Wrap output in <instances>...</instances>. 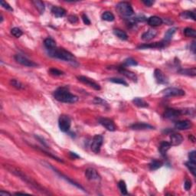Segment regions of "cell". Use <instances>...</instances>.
Instances as JSON below:
<instances>
[{"mask_svg":"<svg viewBox=\"0 0 196 196\" xmlns=\"http://www.w3.org/2000/svg\"><path fill=\"white\" fill-rule=\"evenodd\" d=\"M181 114V110H178V109H172V108H169L165 110V113H164V117L168 119H175L180 116Z\"/></svg>","mask_w":196,"mask_h":196,"instance_id":"4fadbf2b","label":"cell"},{"mask_svg":"<svg viewBox=\"0 0 196 196\" xmlns=\"http://www.w3.org/2000/svg\"><path fill=\"white\" fill-rule=\"evenodd\" d=\"M185 165L187 168L189 169V171L191 172V173L194 176H195V172H196V162H193L191 161H188V162H185Z\"/></svg>","mask_w":196,"mask_h":196,"instance_id":"d6a6232c","label":"cell"},{"mask_svg":"<svg viewBox=\"0 0 196 196\" xmlns=\"http://www.w3.org/2000/svg\"><path fill=\"white\" fill-rule=\"evenodd\" d=\"M168 43L165 42V41H162L160 42H155L152 44H142V45L139 46L137 47L138 49H147V48H163V47H166V45Z\"/></svg>","mask_w":196,"mask_h":196,"instance_id":"9a60e30c","label":"cell"},{"mask_svg":"<svg viewBox=\"0 0 196 196\" xmlns=\"http://www.w3.org/2000/svg\"><path fill=\"white\" fill-rule=\"evenodd\" d=\"M116 9L120 15L126 17H130L134 14L133 8L130 3L127 2H120L116 5Z\"/></svg>","mask_w":196,"mask_h":196,"instance_id":"277c9868","label":"cell"},{"mask_svg":"<svg viewBox=\"0 0 196 196\" xmlns=\"http://www.w3.org/2000/svg\"><path fill=\"white\" fill-rule=\"evenodd\" d=\"M102 19L106 21H113L114 20V15L110 11H104L102 14Z\"/></svg>","mask_w":196,"mask_h":196,"instance_id":"1f68e13d","label":"cell"},{"mask_svg":"<svg viewBox=\"0 0 196 196\" xmlns=\"http://www.w3.org/2000/svg\"><path fill=\"white\" fill-rule=\"evenodd\" d=\"M82 20H83V23H84L85 24H87V25L90 24V19H89L88 17H87V15H85V14H83V15H82Z\"/></svg>","mask_w":196,"mask_h":196,"instance_id":"f6af8a7d","label":"cell"},{"mask_svg":"<svg viewBox=\"0 0 196 196\" xmlns=\"http://www.w3.org/2000/svg\"><path fill=\"white\" fill-rule=\"evenodd\" d=\"M70 155L72 157V158H80V156H79L78 155H77V154H76L75 152H70Z\"/></svg>","mask_w":196,"mask_h":196,"instance_id":"c3c4849f","label":"cell"},{"mask_svg":"<svg viewBox=\"0 0 196 196\" xmlns=\"http://www.w3.org/2000/svg\"><path fill=\"white\" fill-rule=\"evenodd\" d=\"M99 123L106 128L109 131H115L116 130V126H115L114 122L112 119H108V118H100L99 119Z\"/></svg>","mask_w":196,"mask_h":196,"instance_id":"30bf717a","label":"cell"},{"mask_svg":"<svg viewBox=\"0 0 196 196\" xmlns=\"http://www.w3.org/2000/svg\"><path fill=\"white\" fill-rule=\"evenodd\" d=\"M44 44L47 50H52L56 47V42L54 39L51 38H47L44 39Z\"/></svg>","mask_w":196,"mask_h":196,"instance_id":"cb8c5ba5","label":"cell"},{"mask_svg":"<svg viewBox=\"0 0 196 196\" xmlns=\"http://www.w3.org/2000/svg\"><path fill=\"white\" fill-rule=\"evenodd\" d=\"M11 33L12 35L15 36V38H19V37H21V36L23 34L22 31H21L19 28H17V27L11 28Z\"/></svg>","mask_w":196,"mask_h":196,"instance_id":"d590c367","label":"cell"},{"mask_svg":"<svg viewBox=\"0 0 196 196\" xmlns=\"http://www.w3.org/2000/svg\"><path fill=\"white\" fill-rule=\"evenodd\" d=\"M190 48H191L192 52L194 54V53H195V42H194V41H193V42L191 43V47H190Z\"/></svg>","mask_w":196,"mask_h":196,"instance_id":"7dc6e473","label":"cell"},{"mask_svg":"<svg viewBox=\"0 0 196 196\" xmlns=\"http://www.w3.org/2000/svg\"><path fill=\"white\" fill-rule=\"evenodd\" d=\"M54 97L57 101L66 103H74L78 101V96L74 94H72L68 89L66 87H58L57 90H54Z\"/></svg>","mask_w":196,"mask_h":196,"instance_id":"6da1fadb","label":"cell"},{"mask_svg":"<svg viewBox=\"0 0 196 196\" xmlns=\"http://www.w3.org/2000/svg\"><path fill=\"white\" fill-rule=\"evenodd\" d=\"M192 127V122L188 119L185 120H180L175 122V128L179 130H186Z\"/></svg>","mask_w":196,"mask_h":196,"instance_id":"5bb4252c","label":"cell"},{"mask_svg":"<svg viewBox=\"0 0 196 196\" xmlns=\"http://www.w3.org/2000/svg\"><path fill=\"white\" fill-rule=\"evenodd\" d=\"M157 34V31L153 28L149 29L147 31L144 32L142 34V39L145 41H150L151 39H152L153 38H155Z\"/></svg>","mask_w":196,"mask_h":196,"instance_id":"d6986e66","label":"cell"},{"mask_svg":"<svg viewBox=\"0 0 196 196\" xmlns=\"http://www.w3.org/2000/svg\"><path fill=\"white\" fill-rule=\"evenodd\" d=\"M171 146L172 145L170 142L164 141V142H162L160 143V145L158 147V151H159V152H160L162 156H165L168 149L171 148Z\"/></svg>","mask_w":196,"mask_h":196,"instance_id":"7402d4cb","label":"cell"},{"mask_svg":"<svg viewBox=\"0 0 196 196\" xmlns=\"http://www.w3.org/2000/svg\"><path fill=\"white\" fill-rule=\"evenodd\" d=\"M191 181H190V180H185V184H184V188H185V189L186 190V191H188V190L191 189Z\"/></svg>","mask_w":196,"mask_h":196,"instance_id":"7bdbcfd3","label":"cell"},{"mask_svg":"<svg viewBox=\"0 0 196 196\" xmlns=\"http://www.w3.org/2000/svg\"><path fill=\"white\" fill-rule=\"evenodd\" d=\"M103 142V138L101 135H95L92 139L91 145H90V149L94 153L100 152V148Z\"/></svg>","mask_w":196,"mask_h":196,"instance_id":"8992f818","label":"cell"},{"mask_svg":"<svg viewBox=\"0 0 196 196\" xmlns=\"http://www.w3.org/2000/svg\"><path fill=\"white\" fill-rule=\"evenodd\" d=\"M5 168H7V169H8V171L11 172V173L14 174L15 175L18 176V178H20L21 180H23L24 181H25L27 184H28V185H29L30 186L32 187V188H35V189H37L38 191H39L40 192H41V193H44V194H48V193L47 192V191H46V190H44V188H42V187H41V185L38 184V183H37L35 181H34L33 179H31L30 177L27 176V175H25L24 172H22L21 171H20L19 169H18V168H14V167H12L11 165H5Z\"/></svg>","mask_w":196,"mask_h":196,"instance_id":"7a4b0ae2","label":"cell"},{"mask_svg":"<svg viewBox=\"0 0 196 196\" xmlns=\"http://www.w3.org/2000/svg\"><path fill=\"white\" fill-rule=\"evenodd\" d=\"M68 21H70L71 24H75V23H77V21H78V18H77V16H76L75 15H70L68 16Z\"/></svg>","mask_w":196,"mask_h":196,"instance_id":"60d3db41","label":"cell"},{"mask_svg":"<svg viewBox=\"0 0 196 196\" xmlns=\"http://www.w3.org/2000/svg\"><path fill=\"white\" fill-rule=\"evenodd\" d=\"M71 125V120L67 115L61 114L59 116L58 119V126L60 131L66 132L70 129Z\"/></svg>","mask_w":196,"mask_h":196,"instance_id":"5b68a950","label":"cell"},{"mask_svg":"<svg viewBox=\"0 0 196 196\" xmlns=\"http://www.w3.org/2000/svg\"><path fill=\"white\" fill-rule=\"evenodd\" d=\"M184 34L188 38H195L196 32L194 29L191 28H186L184 29Z\"/></svg>","mask_w":196,"mask_h":196,"instance_id":"e575fe53","label":"cell"},{"mask_svg":"<svg viewBox=\"0 0 196 196\" xmlns=\"http://www.w3.org/2000/svg\"><path fill=\"white\" fill-rule=\"evenodd\" d=\"M85 176L90 181H100V176L97 171L93 168H89L85 171Z\"/></svg>","mask_w":196,"mask_h":196,"instance_id":"8fae6325","label":"cell"},{"mask_svg":"<svg viewBox=\"0 0 196 196\" xmlns=\"http://www.w3.org/2000/svg\"><path fill=\"white\" fill-rule=\"evenodd\" d=\"M162 93L166 96H181L185 94L184 90L175 87H168L164 90Z\"/></svg>","mask_w":196,"mask_h":196,"instance_id":"ba28073f","label":"cell"},{"mask_svg":"<svg viewBox=\"0 0 196 196\" xmlns=\"http://www.w3.org/2000/svg\"><path fill=\"white\" fill-rule=\"evenodd\" d=\"M51 12L57 18H61L66 15V10L61 7L54 6L51 8Z\"/></svg>","mask_w":196,"mask_h":196,"instance_id":"44dd1931","label":"cell"},{"mask_svg":"<svg viewBox=\"0 0 196 196\" xmlns=\"http://www.w3.org/2000/svg\"><path fill=\"white\" fill-rule=\"evenodd\" d=\"M130 128L135 130H145V129H152L154 127L151 125L145 123V122H136L134 124L131 125Z\"/></svg>","mask_w":196,"mask_h":196,"instance_id":"2e32d148","label":"cell"},{"mask_svg":"<svg viewBox=\"0 0 196 196\" xmlns=\"http://www.w3.org/2000/svg\"><path fill=\"white\" fill-rule=\"evenodd\" d=\"M10 84H11L12 87H15V88L18 89V90H22V89L24 88V85H23L21 82L18 81V80H16V79H11V80H10Z\"/></svg>","mask_w":196,"mask_h":196,"instance_id":"836d02e7","label":"cell"},{"mask_svg":"<svg viewBox=\"0 0 196 196\" xmlns=\"http://www.w3.org/2000/svg\"><path fill=\"white\" fill-rule=\"evenodd\" d=\"M189 139H191V141H192L193 142H194V138L193 137V136H191V135H190V136H189Z\"/></svg>","mask_w":196,"mask_h":196,"instance_id":"f907efd6","label":"cell"},{"mask_svg":"<svg viewBox=\"0 0 196 196\" xmlns=\"http://www.w3.org/2000/svg\"><path fill=\"white\" fill-rule=\"evenodd\" d=\"M180 16L182 18H185V19H191L195 20V13L194 11H182L181 14H180Z\"/></svg>","mask_w":196,"mask_h":196,"instance_id":"4316f807","label":"cell"},{"mask_svg":"<svg viewBox=\"0 0 196 196\" xmlns=\"http://www.w3.org/2000/svg\"><path fill=\"white\" fill-rule=\"evenodd\" d=\"M0 195H11V194H10L9 192H8V191H0Z\"/></svg>","mask_w":196,"mask_h":196,"instance_id":"681fc988","label":"cell"},{"mask_svg":"<svg viewBox=\"0 0 196 196\" xmlns=\"http://www.w3.org/2000/svg\"><path fill=\"white\" fill-rule=\"evenodd\" d=\"M137 62L132 57H128L124 60V65L126 66H136Z\"/></svg>","mask_w":196,"mask_h":196,"instance_id":"f35d334b","label":"cell"},{"mask_svg":"<svg viewBox=\"0 0 196 196\" xmlns=\"http://www.w3.org/2000/svg\"><path fill=\"white\" fill-rule=\"evenodd\" d=\"M177 28H170V29H168V31L165 32V36H164V39L163 41H165V42L168 43L170 41H171V39L172 38V36H173V34H175V31H176Z\"/></svg>","mask_w":196,"mask_h":196,"instance_id":"d4e9b609","label":"cell"},{"mask_svg":"<svg viewBox=\"0 0 196 196\" xmlns=\"http://www.w3.org/2000/svg\"><path fill=\"white\" fill-rule=\"evenodd\" d=\"M154 77H155V80H156L157 83H160V84H165L168 83V80L166 76L165 75V74L159 69H155L154 71Z\"/></svg>","mask_w":196,"mask_h":196,"instance_id":"7c38bea8","label":"cell"},{"mask_svg":"<svg viewBox=\"0 0 196 196\" xmlns=\"http://www.w3.org/2000/svg\"><path fill=\"white\" fill-rule=\"evenodd\" d=\"M48 72L50 74H51V75H54V76H61L64 74V72L61 71V70H58V69L57 68H54V67H52V68L49 69Z\"/></svg>","mask_w":196,"mask_h":196,"instance_id":"74e56055","label":"cell"},{"mask_svg":"<svg viewBox=\"0 0 196 196\" xmlns=\"http://www.w3.org/2000/svg\"><path fill=\"white\" fill-rule=\"evenodd\" d=\"M109 80L110 82H113V83H118V84L123 85V86H126V87H127L128 86V83H126L124 80H122V79L121 78H116V77H115V78H109Z\"/></svg>","mask_w":196,"mask_h":196,"instance_id":"8d00e7d4","label":"cell"},{"mask_svg":"<svg viewBox=\"0 0 196 196\" xmlns=\"http://www.w3.org/2000/svg\"><path fill=\"white\" fill-rule=\"evenodd\" d=\"M1 5H2L4 8H5L6 10H8V11H13V8H11V7L6 2H5V1H1Z\"/></svg>","mask_w":196,"mask_h":196,"instance_id":"b9f144b4","label":"cell"},{"mask_svg":"<svg viewBox=\"0 0 196 196\" xmlns=\"http://www.w3.org/2000/svg\"><path fill=\"white\" fill-rule=\"evenodd\" d=\"M147 22H148V24H149L150 26L157 27L160 26L161 24H162V22H163V21H162V18H159V17L154 15V16L149 17V18H148V20H147Z\"/></svg>","mask_w":196,"mask_h":196,"instance_id":"ffe728a7","label":"cell"},{"mask_svg":"<svg viewBox=\"0 0 196 196\" xmlns=\"http://www.w3.org/2000/svg\"><path fill=\"white\" fill-rule=\"evenodd\" d=\"M113 34L121 40H126L128 38V36L127 34H126V33L125 32V31H122V30L118 29V28L113 30Z\"/></svg>","mask_w":196,"mask_h":196,"instance_id":"f546056e","label":"cell"},{"mask_svg":"<svg viewBox=\"0 0 196 196\" xmlns=\"http://www.w3.org/2000/svg\"><path fill=\"white\" fill-rule=\"evenodd\" d=\"M142 2L145 6H148V7L152 6V5L154 4V1H151V0H143V1H142Z\"/></svg>","mask_w":196,"mask_h":196,"instance_id":"bcb514c9","label":"cell"},{"mask_svg":"<svg viewBox=\"0 0 196 196\" xmlns=\"http://www.w3.org/2000/svg\"><path fill=\"white\" fill-rule=\"evenodd\" d=\"M49 56L60 60L69 61V62H76V58L73 54L64 48H54L52 50H48Z\"/></svg>","mask_w":196,"mask_h":196,"instance_id":"3957f363","label":"cell"},{"mask_svg":"<svg viewBox=\"0 0 196 196\" xmlns=\"http://www.w3.org/2000/svg\"><path fill=\"white\" fill-rule=\"evenodd\" d=\"M132 103L136 105V106H138V107L143 108V107H147V106H149V104H148L145 100H142V98H139V97L134 98L133 100H132Z\"/></svg>","mask_w":196,"mask_h":196,"instance_id":"484cf974","label":"cell"},{"mask_svg":"<svg viewBox=\"0 0 196 196\" xmlns=\"http://www.w3.org/2000/svg\"><path fill=\"white\" fill-rule=\"evenodd\" d=\"M162 165H163V162H162V161L155 159V160H152V162H150L149 166L150 170H157L158 168H161Z\"/></svg>","mask_w":196,"mask_h":196,"instance_id":"f1b7e54d","label":"cell"},{"mask_svg":"<svg viewBox=\"0 0 196 196\" xmlns=\"http://www.w3.org/2000/svg\"><path fill=\"white\" fill-rule=\"evenodd\" d=\"M178 72L180 74H182V75L191 76V77H194V76L196 75V70L194 67L191 69H180V70H178Z\"/></svg>","mask_w":196,"mask_h":196,"instance_id":"603a6c76","label":"cell"},{"mask_svg":"<svg viewBox=\"0 0 196 196\" xmlns=\"http://www.w3.org/2000/svg\"><path fill=\"white\" fill-rule=\"evenodd\" d=\"M14 58H15V60H16L18 64H21V65L23 66H26V67H37V66H38V64H36V63H34V61L30 60L29 59H28L26 57L23 56L22 54H15V55L14 56Z\"/></svg>","mask_w":196,"mask_h":196,"instance_id":"52a82bcc","label":"cell"},{"mask_svg":"<svg viewBox=\"0 0 196 196\" xmlns=\"http://www.w3.org/2000/svg\"><path fill=\"white\" fill-rule=\"evenodd\" d=\"M182 141L183 137L181 134L176 133V132L171 134V136H170V144H171V145H178L182 142Z\"/></svg>","mask_w":196,"mask_h":196,"instance_id":"ac0fdd59","label":"cell"},{"mask_svg":"<svg viewBox=\"0 0 196 196\" xmlns=\"http://www.w3.org/2000/svg\"><path fill=\"white\" fill-rule=\"evenodd\" d=\"M93 103H96V104L102 105V106H106L107 105V103L100 97H95L94 100H93Z\"/></svg>","mask_w":196,"mask_h":196,"instance_id":"ab89813d","label":"cell"},{"mask_svg":"<svg viewBox=\"0 0 196 196\" xmlns=\"http://www.w3.org/2000/svg\"><path fill=\"white\" fill-rule=\"evenodd\" d=\"M118 70H119V72H120L122 74L126 76L127 78L130 79V80H132V81L134 82H137V76H136L133 72L126 70V69H125L124 67H119V68H118Z\"/></svg>","mask_w":196,"mask_h":196,"instance_id":"e0dca14e","label":"cell"},{"mask_svg":"<svg viewBox=\"0 0 196 196\" xmlns=\"http://www.w3.org/2000/svg\"><path fill=\"white\" fill-rule=\"evenodd\" d=\"M118 188H119V191H120L121 194H124V195H126L128 194L127 192V187H126V184L124 181L122 180H120V181L118 182Z\"/></svg>","mask_w":196,"mask_h":196,"instance_id":"4dcf8cb0","label":"cell"},{"mask_svg":"<svg viewBox=\"0 0 196 196\" xmlns=\"http://www.w3.org/2000/svg\"><path fill=\"white\" fill-rule=\"evenodd\" d=\"M188 157H189V161H191L193 162H196V158H195V151H191L188 154Z\"/></svg>","mask_w":196,"mask_h":196,"instance_id":"ee69618b","label":"cell"},{"mask_svg":"<svg viewBox=\"0 0 196 196\" xmlns=\"http://www.w3.org/2000/svg\"><path fill=\"white\" fill-rule=\"evenodd\" d=\"M77 79L79 81H80L81 83H84L87 86H89L90 87H92L93 89L96 90H100V86L98 83H96V82L93 81L92 79L89 78L85 76H77Z\"/></svg>","mask_w":196,"mask_h":196,"instance_id":"9c48e42d","label":"cell"},{"mask_svg":"<svg viewBox=\"0 0 196 196\" xmlns=\"http://www.w3.org/2000/svg\"><path fill=\"white\" fill-rule=\"evenodd\" d=\"M32 3L34 4V6L36 7V8L38 10V11L40 12V14H43L44 11V4L42 1H38V0H34L32 1Z\"/></svg>","mask_w":196,"mask_h":196,"instance_id":"83f0119b","label":"cell"}]
</instances>
